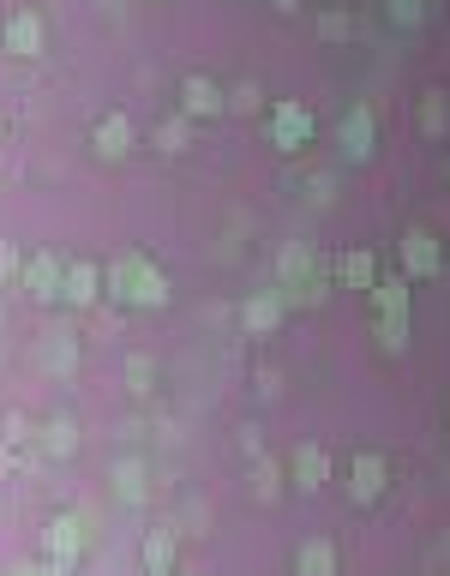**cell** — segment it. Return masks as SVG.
I'll return each mask as SVG.
<instances>
[{"mask_svg": "<svg viewBox=\"0 0 450 576\" xmlns=\"http://www.w3.org/2000/svg\"><path fill=\"white\" fill-rule=\"evenodd\" d=\"M108 289H115V300H132V307H163L168 300V277L144 253H120L108 265Z\"/></svg>", "mask_w": 450, "mask_h": 576, "instance_id": "6da1fadb", "label": "cell"}, {"mask_svg": "<svg viewBox=\"0 0 450 576\" xmlns=\"http://www.w3.org/2000/svg\"><path fill=\"white\" fill-rule=\"evenodd\" d=\"M343 481H348V499H355V504H378V499H385L390 469H385L378 450H355V457L343 462Z\"/></svg>", "mask_w": 450, "mask_h": 576, "instance_id": "7a4b0ae2", "label": "cell"}, {"mask_svg": "<svg viewBox=\"0 0 450 576\" xmlns=\"http://www.w3.org/2000/svg\"><path fill=\"white\" fill-rule=\"evenodd\" d=\"M222 108H229V90H222L217 78L193 73L187 85H180V115L187 120H210V115H222Z\"/></svg>", "mask_w": 450, "mask_h": 576, "instance_id": "3957f363", "label": "cell"}, {"mask_svg": "<svg viewBox=\"0 0 450 576\" xmlns=\"http://www.w3.org/2000/svg\"><path fill=\"white\" fill-rule=\"evenodd\" d=\"M18 282H25L37 300H61V295H66V265H61L54 253H37V258H25Z\"/></svg>", "mask_w": 450, "mask_h": 576, "instance_id": "277c9868", "label": "cell"}, {"mask_svg": "<svg viewBox=\"0 0 450 576\" xmlns=\"http://www.w3.org/2000/svg\"><path fill=\"white\" fill-rule=\"evenodd\" d=\"M307 139H312L307 103H277V115H270V144H277V151H300Z\"/></svg>", "mask_w": 450, "mask_h": 576, "instance_id": "5b68a950", "label": "cell"}, {"mask_svg": "<svg viewBox=\"0 0 450 576\" xmlns=\"http://www.w3.org/2000/svg\"><path fill=\"white\" fill-rule=\"evenodd\" d=\"M0 37H7V49L25 54V61H37L42 54V18L30 13V7H18V13H7V25H0Z\"/></svg>", "mask_w": 450, "mask_h": 576, "instance_id": "8992f818", "label": "cell"}, {"mask_svg": "<svg viewBox=\"0 0 450 576\" xmlns=\"http://www.w3.org/2000/svg\"><path fill=\"white\" fill-rule=\"evenodd\" d=\"M42 547H49L54 564H78V552H85V523H78V516H54V523L42 528Z\"/></svg>", "mask_w": 450, "mask_h": 576, "instance_id": "52a82bcc", "label": "cell"}, {"mask_svg": "<svg viewBox=\"0 0 450 576\" xmlns=\"http://www.w3.org/2000/svg\"><path fill=\"white\" fill-rule=\"evenodd\" d=\"M336 139H343V151L348 156H373V139H378V127H373V108L367 103H355L343 115V127H336Z\"/></svg>", "mask_w": 450, "mask_h": 576, "instance_id": "ba28073f", "label": "cell"}, {"mask_svg": "<svg viewBox=\"0 0 450 576\" xmlns=\"http://www.w3.org/2000/svg\"><path fill=\"white\" fill-rule=\"evenodd\" d=\"M175 559H180L175 528H151V535H144V547H139V564L151 576H175Z\"/></svg>", "mask_w": 450, "mask_h": 576, "instance_id": "9c48e42d", "label": "cell"}, {"mask_svg": "<svg viewBox=\"0 0 450 576\" xmlns=\"http://www.w3.org/2000/svg\"><path fill=\"white\" fill-rule=\"evenodd\" d=\"M402 265L414 270V277H438L445 270V258H438V241L426 229H409L402 234Z\"/></svg>", "mask_w": 450, "mask_h": 576, "instance_id": "30bf717a", "label": "cell"}, {"mask_svg": "<svg viewBox=\"0 0 450 576\" xmlns=\"http://www.w3.org/2000/svg\"><path fill=\"white\" fill-rule=\"evenodd\" d=\"M97 282H103V270L90 265V258H66V295L73 307H97Z\"/></svg>", "mask_w": 450, "mask_h": 576, "instance_id": "8fae6325", "label": "cell"}, {"mask_svg": "<svg viewBox=\"0 0 450 576\" xmlns=\"http://www.w3.org/2000/svg\"><path fill=\"white\" fill-rule=\"evenodd\" d=\"M283 289H277V295H253V300H246V307H241V324H246V331H253V336H265V331H277V324H283Z\"/></svg>", "mask_w": 450, "mask_h": 576, "instance_id": "7c38bea8", "label": "cell"}, {"mask_svg": "<svg viewBox=\"0 0 450 576\" xmlns=\"http://www.w3.org/2000/svg\"><path fill=\"white\" fill-rule=\"evenodd\" d=\"M324 481H331V450L324 445H300L295 450V487H324Z\"/></svg>", "mask_w": 450, "mask_h": 576, "instance_id": "4fadbf2b", "label": "cell"}, {"mask_svg": "<svg viewBox=\"0 0 450 576\" xmlns=\"http://www.w3.org/2000/svg\"><path fill=\"white\" fill-rule=\"evenodd\" d=\"M295 576H336V547L331 540H307V547H295Z\"/></svg>", "mask_w": 450, "mask_h": 576, "instance_id": "5bb4252c", "label": "cell"}, {"mask_svg": "<svg viewBox=\"0 0 450 576\" xmlns=\"http://www.w3.org/2000/svg\"><path fill=\"white\" fill-rule=\"evenodd\" d=\"M373 300H378V319H409V282L402 277H378Z\"/></svg>", "mask_w": 450, "mask_h": 576, "instance_id": "9a60e30c", "label": "cell"}, {"mask_svg": "<svg viewBox=\"0 0 450 576\" xmlns=\"http://www.w3.org/2000/svg\"><path fill=\"white\" fill-rule=\"evenodd\" d=\"M97 151H103V156H127L132 151V120L127 115H103V120H97Z\"/></svg>", "mask_w": 450, "mask_h": 576, "instance_id": "2e32d148", "label": "cell"}, {"mask_svg": "<svg viewBox=\"0 0 450 576\" xmlns=\"http://www.w3.org/2000/svg\"><path fill=\"white\" fill-rule=\"evenodd\" d=\"M42 450H49V457H73L78 450V421H66V414H54V421H42Z\"/></svg>", "mask_w": 450, "mask_h": 576, "instance_id": "e0dca14e", "label": "cell"}, {"mask_svg": "<svg viewBox=\"0 0 450 576\" xmlns=\"http://www.w3.org/2000/svg\"><path fill=\"white\" fill-rule=\"evenodd\" d=\"M336 277L360 295V289H373V282H378V265H373V253H343V258H336Z\"/></svg>", "mask_w": 450, "mask_h": 576, "instance_id": "ac0fdd59", "label": "cell"}, {"mask_svg": "<svg viewBox=\"0 0 450 576\" xmlns=\"http://www.w3.org/2000/svg\"><path fill=\"white\" fill-rule=\"evenodd\" d=\"M115 487H120V499H127V504H144V462L139 457H127L115 469Z\"/></svg>", "mask_w": 450, "mask_h": 576, "instance_id": "d6986e66", "label": "cell"}, {"mask_svg": "<svg viewBox=\"0 0 450 576\" xmlns=\"http://www.w3.org/2000/svg\"><path fill=\"white\" fill-rule=\"evenodd\" d=\"M37 433H42V426L25 421V414H0V445H13V450H18L25 438H37Z\"/></svg>", "mask_w": 450, "mask_h": 576, "instance_id": "ffe728a7", "label": "cell"}, {"mask_svg": "<svg viewBox=\"0 0 450 576\" xmlns=\"http://www.w3.org/2000/svg\"><path fill=\"white\" fill-rule=\"evenodd\" d=\"M127 384L139 391V397H151V391H156V367H151V355H132V360H127Z\"/></svg>", "mask_w": 450, "mask_h": 576, "instance_id": "44dd1931", "label": "cell"}, {"mask_svg": "<svg viewBox=\"0 0 450 576\" xmlns=\"http://www.w3.org/2000/svg\"><path fill=\"white\" fill-rule=\"evenodd\" d=\"M246 481H253L258 499H277V462H270V457H258L253 469H246Z\"/></svg>", "mask_w": 450, "mask_h": 576, "instance_id": "7402d4cb", "label": "cell"}, {"mask_svg": "<svg viewBox=\"0 0 450 576\" xmlns=\"http://www.w3.org/2000/svg\"><path fill=\"white\" fill-rule=\"evenodd\" d=\"M156 151H187V120H156Z\"/></svg>", "mask_w": 450, "mask_h": 576, "instance_id": "603a6c76", "label": "cell"}, {"mask_svg": "<svg viewBox=\"0 0 450 576\" xmlns=\"http://www.w3.org/2000/svg\"><path fill=\"white\" fill-rule=\"evenodd\" d=\"M319 37L343 42V37H348V18H343V13H324V18H319Z\"/></svg>", "mask_w": 450, "mask_h": 576, "instance_id": "cb8c5ba5", "label": "cell"}, {"mask_svg": "<svg viewBox=\"0 0 450 576\" xmlns=\"http://www.w3.org/2000/svg\"><path fill=\"white\" fill-rule=\"evenodd\" d=\"M18 270H25V265H18L13 241H0V282H13V277H18Z\"/></svg>", "mask_w": 450, "mask_h": 576, "instance_id": "d4e9b609", "label": "cell"}, {"mask_svg": "<svg viewBox=\"0 0 450 576\" xmlns=\"http://www.w3.org/2000/svg\"><path fill=\"white\" fill-rule=\"evenodd\" d=\"M390 13H397L402 25H421V0H390Z\"/></svg>", "mask_w": 450, "mask_h": 576, "instance_id": "484cf974", "label": "cell"}, {"mask_svg": "<svg viewBox=\"0 0 450 576\" xmlns=\"http://www.w3.org/2000/svg\"><path fill=\"white\" fill-rule=\"evenodd\" d=\"M234 108H246V115H253V108H258V90L241 85V90H234Z\"/></svg>", "mask_w": 450, "mask_h": 576, "instance_id": "4316f807", "label": "cell"}, {"mask_svg": "<svg viewBox=\"0 0 450 576\" xmlns=\"http://www.w3.org/2000/svg\"><path fill=\"white\" fill-rule=\"evenodd\" d=\"M18 469V457H13V445H0V474H13Z\"/></svg>", "mask_w": 450, "mask_h": 576, "instance_id": "83f0119b", "label": "cell"}, {"mask_svg": "<svg viewBox=\"0 0 450 576\" xmlns=\"http://www.w3.org/2000/svg\"><path fill=\"white\" fill-rule=\"evenodd\" d=\"M42 576H73V564H54L49 559V564H42Z\"/></svg>", "mask_w": 450, "mask_h": 576, "instance_id": "f1b7e54d", "label": "cell"}, {"mask_svg": "<svg viewBox=\"0 0 450 576\" xmlns=\"http://www.w3.org/2000/svg\"><path fill=\"white\" fill-rule=\"evenodd\" d=\"M277 7H283V13H295V7H300V0H277Z\"/></svg>", "mask_w": 450, "mask_h": 576, "instance_id": "f546056e", "label": "cell"}, {"mask_svg": "<svg viewBox=\"0 0 450 576\" xmlns=\"http://www.w3.org/2000/svg\"><path fill=\"white\" fill-rule=\"evenodd\" d=\"M175 576H198V571H175Z\"/></svg>", "mask_w": 450, "mask_h": 576, "instance_id": "4dcf8cb0", "label": "cell"}, {"mask_svg": "<svg viewBox=\"0 0 450 576\" xmlns=\"http://www.w3.org/2000/svg\"><path fill=\"white\" fill-rule=\"evenodd\" d=\"M7 576H13V571H7Z\"/></svg>", "mask_w": 450, "mask_h": 576, "instance_id": "1f68e13d", "label": "cell"}]
</instances>
